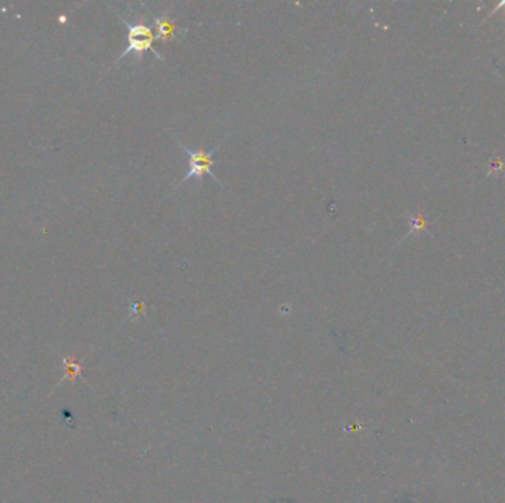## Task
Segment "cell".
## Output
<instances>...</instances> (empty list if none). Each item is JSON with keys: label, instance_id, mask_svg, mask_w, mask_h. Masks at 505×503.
Listing matches in <instances>:
<instances>
[{"label": "cell", "instance_id": "6da1fadb", "mask_svg": "<svg viewBox=\"0 0 505 503\" xmlns=\"http://www.w3.org/2000/svg\"><path fill=\"white\" fill-rule=\"evenodd\" d=\"M228 136H229V134H226V136L220 140V143L216 145V147H213L210 151H204L201 148L200 149H191L189 147H187V145H183L180 140H178L179 148L185 151L188 154V157H189V162H188L189 171L187 173V176L183 177L173 189L178 191L183 185V183L191 180V179L201 180L204 176H206V174L215 182H218L220 186H223L222 182L218 179L216 174L213 173V167H215L218 164V161L215 160V154L219 151V148L222 147L223 142H225V139H228Z\"/></svg>", "mask_w": 505, "mask_h": 503}, {"label": "cell", "instance_id": "7a4b0ae2", "mask_svg": "<svg viewBox=\"0 0 505 503\" xmlns=\"http://www.w3.org/2000/svg\"><path fill=\"white\" fill-rule=\"evenodd\" d=\"M117 16L120 18V21H121L126 27H128V30H129V45H128V47H126V49L123 51V53L120 55V58L117 60V62H119V61H121L123 58H124L126 55H129L130 52H134V53H138V55L141 56V53H142V52H147V51H151L155 56L158 58L160 61L166 62V60H164V56H163L157 49H155V47H152V42H154L155 36H154L152 28H151L150 25L143 24V23H136V24H132V23H128V21H126V19H123V16H120L119 14H117Z\"/></svg>", "mask_w": 505, "mask_h": 503}, {"label": "cell", "instance_id": "3957f363", "mask_svg": "<svg viewBox=\"0 0 505 503\" xmlns=\"http://www.w3.org/2000/svg\"><path fill=\"white\" fill-rule=\"evenodd\" d=\"M152 23H154L155 30H157V34H155V38H157V40H161V42L182 40L183 36L187 34V33H179V28L176 24H174V19H170L166 14L154 15Z\"/></svg>", "mask_w": 505, "mask_h": 503}, {"label": "cell", "instance_id": "277c9868", "mask_svg": "<svg viewBox=\"0 0 505 503\" xmlns=\"http://www.w3.org/2000/svg\"><path fill=\"white\" fill-rule=\"evenodd\" d=\"M408 219H410V232L406 234V238L411 236L412 234H423V232H427L430 228V221L423 212H414Z\"/></svg>", "mask_w": 505, "mask_h": 503}, {"label": "cell", "instance_id": "5b68a950", "mask_svg": "<svg viewBox=\"0 0 505 503\" xmlns=\"http://www.w3.org/2000/svg\"><path fill=\"white\" fill-rule=\"evenodd\" d=\"M505 171V162L500 156H493L488 162L486 176H501Z\"/></svg>", "mask_w": 505, "mask_h": 503}]
</instances>
